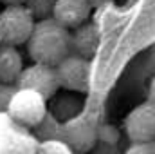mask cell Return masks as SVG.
Masks as SVG:
<instances>
[{
    "label": "cell",
    "instance_id": "1",
    "mask_svg": "<svg viewBox=\"0 0 155 154\" xmlns=\"http://www.w3.org/2000/svg\"><path fill=\"white\" fill-rule=\"evenodd\" d=\"M71 49L72 35L67 27L60 26L52 18L36 20L31 38L27 40V51L33 62L56 67L71 54Z\"/></svg>",
    "mask_w": 155,
    "mask_h": 154
},
{
    "label": "cell",
    "instance_id": "2",
    "mask_svg": "<svg viewBox=\"0 0 155 154\" xmlns=\"http://www.w3.org/2000/svg\"><path fill=\"white\" fill-rule=\"evenodd\" d=\"M35 24L36 20L25 5H5L0 11V38L15 47L27 44Z\"/></svg>",
    "mask_w": 155,
    "mask_h": 154
},
{
    "label": "cell",
    "instance_id": "3",
    "mask_svg": "<svg viewBox=\"0 0 155 154\" xmlns=\"http://www.w3.org/2000/svg\"><path fill=\"white\" fill-rule=\"evenodd\" d=\"M7 113L20 125L36 127L45 120L47 100L31 89H20L18 87V91L7 102Z\"/></svg>",
    "mask_w": 155,
    "mask_h": 154
},
{
    "label": "cell",
    "instance_id": "4",
    "mask_svg": "<svg viewBox=\"0 0 155 154\" xmlns=\"http://www.w3.org/2000/svg\"><path fill=\"white\" fill-rule=\"evenodd\" d=\"M16 83L20 89H31V91L41 94L45 100L52 98L56 94V91L60 89L56 67L45 65V64H36V62H33L29 67H24Z\"/></svg>",
    "mask_w": 155,
    "mask_h": 154
},
{
    "label": "cell",
    "instance_id": "5",
    "mask_svg": "<svg viewBox=\"0 0 155 154\" xmlns=\"http://www.w3.org/2000/svg\"><path fill=\"white\" fill-rule=\"evenodd\" d=\"M56 75L60 87L74 93H87L90 83V60L78 54H69L56 65Z\"/></svg>",
    "mask_w": 155,
    "mask_h": 154
},
{
    "label": "cell",
    "instance_id": "6",
    "mask_svg": "<svg viewBox=\"0 0 155 154\" xmlns=\"http://www.w3.org/2000/svg\"><path fill=\"white\" fill-rule=\"evenodd\" d=\"M124 131L132 142H155V103L137 105L126 116Z\"/></svg>",
    "mask_w": 155,
    "mask_h": 154
},
{
    "label": "cell",
    "instance_id": "7",
    "mask_svg": "<svg viewBox=\"0 0 155 154\" xmlns=\"http://www.w3.org/2000/svg\"><path fill=\"white\" fill-rule=\"evenodd\" d=\"M90 11L92 5L87 0H56L51 18L71 31L88 22Z\"/></svg>",
    "mask_w": 155,
    "mask_h": 154
},
{
    "label": "cell",
    "instance_id": "8",
    "mask_svg": "<svg viewBox=\"0 0 155 154\" xmlns=\"http://www.w3.org/2000/svg\"><path fill=\"white\" fill-rule=\"evenodd\" d=\"M67 143L72 147V151L85 152L90 151L97 140V125L90 118H76L67 123Z\"/></svg>",
    "mask_w": 155,
    "mask_h": 154
},
{
    "label": "cell",
    "instance_id": "9",
    "mask_svg": "<svg viewBox=\"0 0 155 154\" xmlns=\"http://www.w3.org/2000/svg\"><path fill=\"white\" fill-rule=\"evenodd\" d=\"M22 71H24V60L20 51L15 45L2 44L0 45V82L16 83Z\"/></svg>",
    "mask_w": 155,
    "mask_h": 154
},
{
    "label": "cell",
    "instance_id": "10",
    "mask_svg": "<svg viewBox=\"0 0 155 154\" xmlns=\"http://www.w3.org/2000/svg\"><path fill=\"white\" fill-rule=\"evenodd\" d=\"M97 47H99V31L92 22H85L83 26L74 29L72 49L76 51L78 56L90 60L94 56V53L97 51Z\"/></svg>",
    "mask_w": 155,
    "mask_h": 154
},
{
    "label": "cell",
    "instance_id": "11",
    "mask_svg": "<svg viewBox=\"0 0 155 154\" xmlns=\"http://www.w3.org/2000/svg\"><path fill=\"white\" fill-rule=\"evenodd\" d=\"M54 2L56 0H27L25 7L31 11L35 20H43V18H51Z\"/></svg>",
    "mask_w": 155,
    "mask_h": 154
},
{
    "label": "cell",
    "instance_id": "12",
    "mask_svg": "<svg viewBox=\"0 0 155 154\" xmlns=\"http://www.w3.org/2000/svg\"><path fill=\"white\" fill-rule=\"evenodd\" d=\"M36 154H74V151L63 140H45L38 145Z\"/></svg>",
    "mask_w": 155,
    "mask_h": 154
},
{
    "label": "cell",
    "instance_id": "13",
    "mask_svg": "<svg viewBox=\"0 0 155 154\" xmlns=\"http://www.w3.org/2000/svg\"><path fill=\"white\" fill-rule=\"evenodd\" d=\"M124 154H155V142H132Z\"/></svg>",
    "mask_w": 155,
    "mask_h": 154
},
{
    "label": "cell",
    "instance_id": "14",
    "mask_svg": "<svg viewBox=\"0 0 155 154\" xmlns=\"http://www.w3.org/2000/svg\"><path fill=\"white\" fill-rule=\"evenodd\" d=\"M148 102L155 103V76L150 82V87H148Z\"/></svg>",
    "mask_w": 155,
    "mask_h": 154
},
{
    "label": "cell",
    "instance_id": "15",
    "mask_svg": "<svg viewBox=\"0 0 155 154\" xmlns=\"http://www.w3.org/2000/svg\"><path fill=\"white\" fill-rule=\"evenodd\" d=\"M0 2H4L5 5H25L27 0H0Z\"/></svg>",
    "mask_w": 155,
    "mask_h": 154
},
{
    "label": "cell",
    "instance_id": "16",
    "mask_svg": "<svg viewBox=\"0 0 155 154\" xmlns=\"http://www.w3.org/2000/svg\"><path fill=\"white\" fill-rule=\"evenodd\" d=\"M92 7H97V5H105V4H108V2H112V0H87Z\"/></svg>",
    "mask_w": 155,
    "mask_h": 154
}]
</instances>
